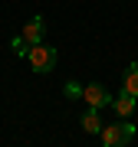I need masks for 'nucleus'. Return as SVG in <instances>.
I'll list each match as a JSON object with an SVG mask.
<instances>
[{"instance_id":"nucleus-1","label":"nucleus","mask_w":138,"mask_h":147,"mask_svg":"<svg viewBox=\"0 0 138 147\" xmlns=\"http://www.w3.org/2000/svg\"><path fill=\"white\" fill-rule=\"evenodd\" d=\"M99 137H102L105 147H125V144L135 141V124H132L128 118H118L115 124H102Z\"/></svg>"},{"instance_id":"nucleus-2","label":"nucleus","mask_w":138,"mask_h":147,"mask_svg":"<svg viewBox=\"0 0 138 147\" xmlns=\"http://www.w3.org/2000/svg\"><path fill=\"white\" fill-rule=\"evenodd\" d=\"M27 62H30L33 72L46 75V72H53V65H56V49H53V46H46V42H36V46H30Z\"/></svg>"},{"instance_id":"nucleus-3","label":"nucleus","mask_w":138,"mask_h":147,"mask_svg":"<svg viewBox=\"0 0 138 147\" xmlns=\"http://www.w3.org/2000/svg\"><path fill=\"white\" fill-rule=\"evenodd\" d=\"M82 101L89 108H109L112 105V95L105 85H99V82H89V85H82Z\"/></svg>"},{"instance_id":"nucleus-4","label":"nucleus","mask_w":138,"mask_h":147,"mask_svg":"<svg viewBox=\"0 0 138 147\" xmlns=\"http://www.w3.org/2000/svg\"><path fill=\"white\" fill-rule=\"evenodd\" d=\"M20 36L30 42V46H36V42H43V36H46V23H43V16H30L27 26L20 30Z\"/></svg>"},{"instance_id":"nucleus-5","label":"nucleus","mask_w":138,"mask_h":147,"mask_svg":"<svg viewBox=\"0 0 138 147\" xmlns=\"http://www.w3.org/2000/svg\"><path fill=\"white\" fill-rule=\"evenodd\" d=\"M135 105H138V98H135L132 92H125V88L112 98V108H115L118 118H132V115H135Z\"/></svg>"},{"instance_id":"nucleus-6","label":"nucleus","mask_w":138,"mask_h":147,"mask_svg":"<svg viewBox=\"0 0 138 147\" xmlns=\"http://www.w3.org/2000/svg\"><path fill=\"white\" fill-rule=\"evenodd\" d=\"M122 88H125V92H132L135 98H138V62H132V65L122 72Z\"/></svg>"},{"instance_id":"nucleus-7","label":"nucleus","mask_w":138,"mask_h":147,"mask_svg":"<svg viewBox=\"0 0 138 147\" xmlns=\"http://www.w3.org/2000/svg\"><path fill=\"white\" fill-rule=\"evenodd\" d=\"M82 131L85 134H99L102 131V118H99V108H89L82 115Z\"/></svg>"},{"instance_id":"nucleus-8","label":"nucleus","mask_w":138,"mask_h":147,"mask_svg":"<svg viewBox=\"0 0 138 147\" xmlns=\"http://www.w3.org/2000/svg\"><path fill=\"white\" fill-rule=\"evenodd\" d=\"M63 95H66L69 101H82V85L79 82H66L63 85Z\"/></svg>"},{"instance_id":"nucleus-9","label":"nucleus","mask_w":138,"mask_h":147,"mask_svg":"<svg viewBox=\"0 0 138 147\" xmlns=\"http://www.w3.org/2000/svg\"><path fill=\"white\" fill-rule=\"evenodd\" d=\"M10 49H13V53H16V56H27V53H30V42H27V39H23V36H20V33H16V36L10 39Z\"/></svg>"}]
</instances>
